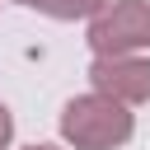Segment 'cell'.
I'll return each mask as SVG.
<instances>
[{"mask_svg": "<svg viewBox=\"0 0 150 150\" xmlns=\"http://www.w3.org/2000/svg\"><path fill=\"white\" fill-rule=\"evenodd\" d=\"M136 131V117L127 103L103 98V94H80L61 108V136L75 150H117Z\"/></svg>", "mask_w": 150, "mask_h": 150, "instance_id": "1", "label": "cell"}, {"mask_svg": "<svg viewBox=\"0 0 150 150\" xmlns=\"http://www.w3.org/2000/svg\"><path fill=\"white\" fill-rule=\"evenodd\" d=\"M33 9H42L47 19H94L108 0H28Z\"/></svg>", "mask_w": 150, "mask_h": 150, "instance_id": "4", "label": "cell"}, {"mask_svg": "<svg viewBox=\"0 0 150 150\" xmlns=\"http://www.w3.org/2000/svg\"><path fill=\"white\" fill-rule=\"evenodd\" d=\"M89 84H94V94L136 108L150 98V56H94Z\"/></svg>", "mask_w": 150, "mask_h": 150, "instance_id": "3", "label": "cell"}, {"mask_svg": "<svg viewBox=\"0 0 150 150\" xmlns=\"http://www.w3.org/2000/svg\"><path fill=\"white\" fill-rule=\"evenodd\" d=\"M9 141H14V117H9V108L0 103V150H9Z\"/></svg>", "mask_w": 150, "mask_h": 150, "instance_id": "5", "label": "cell"}, {"mask_svg": "<svg viewBox=\"0 0 150 150\" xmlns=\"http://www.w3.org/2000/svg\"><path fill=\"white\" fill-rule=\"evenodd\" d=\"M23 150H56V145H23Z\"/></svg>", "mask_w": 150, "mask_h": 150, "instance_id": "6", "label": "cell"}, {"mask_svg": "<svg viewBox=\"0 0 150 150\" xmlns=\"http://www.w3.org/2000/svg\"><path fill=\"white\" fill-rule=\"evenodd\" d=\"M94 56H141L150 47V0H108L89 19Z\"/></svg>", "mask_w": 150, "mask_h": 150, "instance_id": "2", "label": "cell"}, {"mask_svg": "<svg viewBox=\"0 0 150 150\" xmlns=\"http://www.w3.org/2000/svg\"><path fill=\"white\" fill-rule=\"evenodd\" d=\"M23 5H28V0H23Z\"/></svg>", "mask_w": 150, "mask_h": 150, "instance_id": "7", "label": "cell"}]
</instances>
